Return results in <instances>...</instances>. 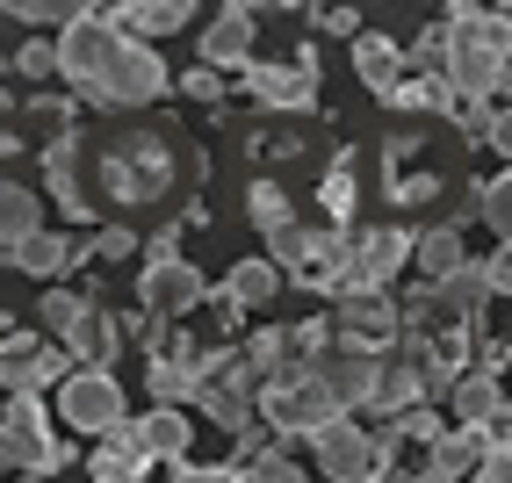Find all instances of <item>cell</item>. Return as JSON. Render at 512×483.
Segmentation results:
<instances>
[{
    "label": "cell",
    "mask_w": 512,
    "mask_h": 483,
    "mask_svg": "<svg viewBox=\"0 0 512 483\" xmlns=\"http://www.w3.org/2000/svg\"><path fill=\"white\" fill-rule=\"evenodd\" d=\"M58 73L87 87L109 109H145L166 94V58L138 37H123L109 15H73L58 29Z\"/></svg>",
    "instance_id": "obj_1"
},
{
    "label": "cell",
    "mask_w": 512,
    "mask_h": 483,
    "mask_svg": "<svg viewBox=\"0 0 512 483\" xmlns=\"http://www.w3.org/2000/svg\"><path fill=\"white\" fill-rule=\"evenodd\" d=\"M512 65V15H455L448 29V87L455 101H484L491 87H505Z\"/></svg>",
    "instance_id": "obj_2"
},
{
    "label": "cell",
    "mask_w": 512,
    "mask_h": 483,
    "mask_svg": "<svg viewBox=\"0 0 512 483\" xmlns=\"http://www.w3.org/2000/svg\"><path fill=\"white\" fill-rule=\"evenodd\" d=\"M260 419L275 426V433H303V440H318L332 419H347V404L332 397V383L318 368H282L275 383H267L260 397Z\"/></svg>",
    "instance_id": "obj_3"
},
{
    "label": "cell",
    "mask_w": 512,
    "mask_h": 483,
    "mask_svg": "<svg viewBox=\"0 0 512 483\" xmlns=\"http://www.w3.org/2000/svg\"><path fill=\"white\" fill-rule=\"evenodd\" d=\"M0 469H29V476L65 469V447L51 440L44 397H8V419H0Z\"/></svg>",
    "instance_id": "obj_4"
},
{
    "label": "cell",
    "mask_w": 512,
    "mask_h": 483,
    "mask_svg": "<svg viewBox=\"0 0 512 483\" xmlns=\"http://www.w3.org/2000/svg\"><path fill=\"white\" fill-rule=\"evenodd\" d=\"M58 419L73 426V433H101L109 440L123 426V390H116V375L109 368H73L58 383Z\"/></svg>",
    "instance_id": "obj_5"
},
{
    "label": "cell",
    "mask_w": 512,
    "mask_h": 483,
    "mask_svg": "<svg viewBox=\"0 0 512 483\" xmlns=\"http://www.w3.org/2000/svg\"><path fill=\"white\" fill-rule=\"evenodd\" d=\"M109 447L123 462H174L181 469V455H188V419L181 411H145V419H123L116 433H109Z\"/></svg>",
    "instance_id": "obj_6"
},
{
    "label": "cell",
    "mask_w": 512,
    "mask_h": 483,
    "mask_svg": "<svg viewBox=\"0 0 512 483\" xmlns=\"http://www.w3.org/2000/svg\"><path fill=\"white\" fill-rule=\"evenodd\" d=\"M246 87H253V94H260L275 116H289V109H311V101H318V58H311V51H303V58H253Z\"/></svg>",
    "instance_id": "obj_7"
},
{
    "label": "cell",
    "mask_w": 512,
    "mask_h": 483,
    "mask_svg": "<svg viewBox=\"0 0 512 483\" xmlns=\"http://www.w3.org/2000/svg\"><path fill=\"white\" fill-rule=\"evenodd\" d=\"M65 354L51 347L44 332H15L8 347H0V383H8V397H37L44 383H65Z\"/></svg>",
    "instance_id": "obj_8"
},
{
    "label": "cell",
    "mask_w": 512,
    "mask_h": 483,
    "mask_svg": "<svg viewBox=\"0 0 512 483\" xmlns=\"http://www.w3.org/2000/svg\"><path fill=\"white\" fill-rule=\"evenodd\" d=\"M311 462H318L332 483H361V476H383V469H390L383 455H375V440H368L354 419H332V426L311 440Z\"/></svg>",
    "instance_id": "obj_9"
},
{
    "label": "cell",
    "mask_w": 512,
    "mask_h": 483,
    "mask_svg": "<svg viewBox=\"0 0 512 483\" xmlns=\"http://www.w3.org/2000/svg\"><path fill=\"white\" fill-rule=\"evenodd\" d=\"M253 37H260V29H253V8H224L210 29H202V73H253Z\"/></svg>",
    "instance_id": "obj_10"
},
{
    "label": "cell",
    "mask_w": 512,
    "mask_h": 483,
    "mask_svg": "<svg viewBox=\"0 0 512 483\" xmlns=\"http://www.w3.org/2000/svg\"><path fill=\"white\" fill-rule=\"evenodd\" d=\"M138 296H145V310H152V325H159V318H181V310L202 303V274H195L188 260H174V253H152Z\"/></svg>",
    "instance_id": "obj_11"
},
{
    "label": "cell",
    "mask_w": 512,
    "mask_h": 483,
    "mask_svg": "<svg viewBox=\"0 0 512 483\" xmlns=\"http://www.w3.org/2000/svg\"><path fill=\"white\" fill-rule=\"evenodd\" d=\"M404 260H412V238H404V231H368L361 238V246L347 253V289L361 296H375V289H390V274L404 267Z\"/></svg>",
    "instance_id": "obj_12"
},
{
    "label": "cell",
    "mask_w": 512,
    "mask_h": 483,
    "mask_svg": "<svg viewBox=\"0 0 512 483\" xmlns=\"http://www.w3.org/2000/svg\"><path fill=\"white\" fill-rule=\"evenodd\" d=\"M311 368L332 383L339 404H375V383H383V361H375L368 347H332V354H318Z\"/></svg>",
    "instance_id": "obj_13"
},
{
    "label": "cell",
    "mask_w": 512,
    "mask_h": 483,
    "mask_svg": "<svg viewBox=\"0 0 512 483\" xmlns=\"http://www.w3.org/2000/svg\"><path fill=\"white\" fill-rule=\"evenodd\" d=\"M109 22L123 29V37H174V29H188V0H123V8H109Z\"/></svg>",
    "instance_id": "obj_14"
},
{
    "label": "cell",
    "mask_w": 512,
    "mask_h": 483,
    "mask_svg": "<svg viewBox=\"0 0 512 483\" xmlns=\"http://www.w3.org/2000/svg\"><path fill=\"white\" fill-rule=\"evenodd\" d=\"M491 447H498V440H491L484 426H455V433H440V440H433V469L462 483L469 469H484V455H491Z\"/></svg>",
    "instance_id": "obj_15"
},
{
    "label": "cell",
    "mask_w": 512,
    "mask_h": 483,
    "mask_svg": "<svg viewBox=\"0 0 512 483\" xmlns=\"http://www.w3.org/2000/svg\"><path fill=\"white\" fill-rule=\"evenodd\" d=\"M44 231V202L37 195H29L22 181H0V246H29V238H37Z\"/></svg>",
    "instance_id": "obj_16"
},
{
    "label": "cell",
    "mask_w": 512,
    "mask_h": 483,
    "mask_svg": "<svg viewBox=\"0 0 512 483\" xmlns=\"http://www.w3.org/2000/svg\"><path fill=\"white\" fill-rule=\"evenodd\" d=\"M267 296H282V267L275 260H238L231 282H224V318H238L246 303H267Z\"/></svg>",
    "instance_id": "obj_17"
},
{
    "label": "cell",
    "mask_w": 512,
    "mask_h": 483,
    "mask_svg": "<svg viewBox=\"0 0 512 483\" xmlns=\"http://www.w3.org/2000/svg\"><path fill=\"white\" fill-rule=\"evenodd\" d=\"M397 65H404V51L390 44V37H375V29H361V37H354V73L375 87V94H397Z\"/></svg>",
    "instance_id": "obj_18"
},
{
    "label": "cell",
    "mask_w": 512,
    "mask_h": 483,
    "mask_svg": "<svg viewBox=\"0 0 512 483\" xmlns=\"http://www.w3.org/2000/svg\"><path fill=\"white\" fill-rule=\"evenodd\" d=\"M15 267H22V274H44V282H51V274H65V267H73V238L37 231L29 246H15Z\"/></svg>",
    "instance_id": "obj_19"
},
{
    "label": "cell",
    "mask_w": 512,
    "mask_h": 483,
    "mask_svg": "<svg viewBox=\"0 0 512 483\" xmlns=\"http://www.w3.org/2000/svg\"><path fill=\"white\" fill-rule=\"evenodd\" d=\"M390 109H412V116H448V109H455V87H448V73H440V80H397Z\"/></svg>",
    "instance_id": "obj_20"
},
{
    "label": "cell",
    "mask_w": 512,
    "mask_h": 483,
    "mask_svg": "<svg viewBox=\"0 0 512 483\" xmlns=\"http://www.w3.org/2000/svg\"><path fill=\"white\" fill-rule=\"evenodd\" d=\"M412 260H419L426 274H440V282H448V274H462V267H469V260H462V238H455L448 224H440V231H426L419 246H412Z\"/></svg>",
    "instance_id": "obj_21"
},
{
    "label": "cell",
    "mask_w": 512,
    "mask_h": 483,
    "mask_svg": "<svg viewBox=\"0 0 512 483\" xmlns=\"http://www.w3.org/2000/svg\"><path fill=\"white\" fill-rule=\"evenodd\" d=\"M246 210H253V224L275 238V231H296V210H289V195L275 188V181H253L246 188Z\"/></svg>",
    "instance_id": "obj_22"
},
{
    "label": "cell",
    "mask_w": 512,
    "mask_h": 483,
    "mask_svg": "<svg viewBox=\"0 0 512 483\" xmlns=\"http://www.w3.org/2000/svg\"><path fill=\"white\" fill-rule=\"evenodd\" d=\"M73 159H80V145H73V137H58V145H51V159H44V166H51V195H58V202H65V210H73V217H80V181H73Z\"/></svg>",
    "instance_id": "obj_23"
},
{
    "label": "cell",
    "mask_w": 512,
    "mask_h": 483,
    "mask_svg": "<svg viewBox=\"0 0 512 483\" xmlns=\"http://www.w3.org/2000/svg\"><path fill=\"white\" fill-rule=\"evenodd\" d=\"M188 390H202V368H195V361H188V368L152 361V397H159V411H174V397H188Z\"/></svg>",
    "instance_id": "obj_24"
},
{
    "label": "cell",
    "mask_w": 512,
    "mask_h": 483,
    "mask_svg": "<svg viewBox=\"0 0 512 483\" xmlns=\"http://www.w3.org/2000/svg\"><path fill=\"white\" fill-rule=\"evenodd\" d=\"M87 325V303L73 296V289H44V332H58V339H73Z\"/></svg>",
    "instance_id": "obj_25"
},
{
    "label": "cell",
    "mask_w": 512,
    "mask_h": 483,
    "mask_svg": "<svg viewBox=\"0 0 512 483\" xmlns=\"http://www.w3.org/2000/svg\"><path fill=\"white\" fill-rule=\"evenodd\" d=\"M246 483H311V469H303V462H289L282 447H260V455H253V469H246Z\"/></svg>",
    "instance_id": "obj_26"
},
{
    "label": "cell",
    "mask_w": 512,
    "mask_h": 483,
    "mask_svg": "<svg viewBox=\"0 0 512 483\" xmlns=\"http://www.w3.org/2000/svg\"><path fill=\"white\" fill-rule=\"evenodd\" d=\"M412 397H419V375L390 361V368H383V383H375V404H368V411H404Z\"/></svg>",
    "instance_id": "obj_27"
},
{
    "label": "cell",
    "mask_w": 512,
    "mask_h": 483,
    "mask_svg": "<svg viewBox=\"0 0 512 483\" xmlns=\"http://www.w3.org/2000/svg\"><path fill=\"white\" fill-rule=\"evenodd\" d=\"M455 411H462V426H484V419H498V411H505V397H498V383H462Z\"/></svg>",
    "instance_id": "obj_28"
},
{
    "label": "cell",
    "mask_w": 512,
    "mask_h": 483,
    "mask_svg": "<svg viewBox=\"0 0 512 483\" xmlns=\"http://www.w3.org/2000/svg\"><path fill=\"white\" fill-rule=\"evenodd\" d=\"M484 224L505 238V246H512V166H505V174L484 188Z\"/></svg>",
    "instance_id": "obj_29"
},
{
    "label": "cell",
    "mask_w": 512,
    "mask_h": 483,
    "mask_svg": "<svg viewBox=\"0 0 512 483\" xmlns=\"http://www.w3.org/2000/svg\"><path fill=\"white\" fill-rule=\"evenodd\" d=\"M325 210H332V217H347V210H354V152H339L332 181H325Z\"/></svg>",
    "instance_id": "obj_30"
},
{
    "label": "cell",
    "mask_w": 512,
    "mask_h": 483,
    "mask_svg": "<svg viewBox=\"0 0 512 483\" xmlns=\"http://www.w3.org/2000/svg\"><path fill=\"white\" fill-rule=\"evenodd\" d=\"M65 347H80V354H94V361H101V354H116V325H109V318H94V310H87V325H80L73 339H65Z\"/></svg>",
    "instance_id": "obj_31"
},
{
    "label": "cell",
    "mask_w": 512,
    "mask_h": 483,
    "mask_svg": "<svg viewBox=\"0 0 512 483\" xmlns=\"http://www.w3.org/2000/svg\"><path fill=\"white\" fill-rule=\"evenodd\" d=\"M8 15H15V22H73V15H87V8H65V0H8Z\"/></svg>",
    "instance_id": "obj_32"
},
{
    "label": "cell",
    "mask_w": 512,
    "mask_h": 483,
    "mask_svg": "<svg viewBox=\"0 0 512 483\" xmlns=\"http://www.w3.org/2000/svg\"><path fill=\"white\" fill-rule=\"evenodd\" d=\"M347 332H375V339H383V332H390V310L375 303V296H368V303L354 296V303H347Z\"/></svg>",
    "instance_id": "obj_33"
},
{
    "label": "cell",
    "mask_w": 512,
    "mask_h": 483,
    "mask_svg": "<svg viewBox=\"0 0 512 483\" xmlns=\"http://www.w3.org/2000/svg\"><path fill=\"white\" fill-rule=\"evenodd\" d=\"M174 483H246V469H224V462H202V469H195V462H181Z\"/></svg>",
    "instance_id": "obj_34"
},
{
    "label": "cell",
    "mask_w": 512,
    "mask_h": 483,
    "mask_svg": "<svg viewBox=\"0 0 512 483\" xmlns=\"http://www.w3.org/2000/svg\"><path fill=\"white\" fill-rule=\"evenodd\" d=\"M202 404H210V419H217V426H231V433L246 426V404H238L231 390H202Z\"/></svg>",
    "instance_id": "obj_35"
},
{
    "label": "cell",
    "mask_w": 512,
    "mask_h": 483,
    "mask_svg": "<svg viewBox=\"0 0 512 483\" xmlns=\"http://www.w3.org/2000/svg\"><path fill=\"white\" fill-rule=\"evenodd\" d=\"M476 483H512V440H498L491 455H484V469H476Z\"/></svg>",
    "instance_id": "obj_36"
},
{
    "label": "cell",
    "mask_w": 512,
    "mask_h": 483,
    "mask_svg": "<svg viewBox=\"0 0 512 483\" xmlns=\"http://www.w3.org/2000/svg\"><path fill=\"white\" fill-rule=\"evenodd\" d=\"M22 73L37 80V73H58V44H22Z\"/></svg>",
    "instance_id": "obj_37"
},
{
    "label": "cell",
    "mask_w": 512,
    "mask_h": 483,
    "mask_svg": "<svg viewBox=\"0 0 512 483\" xmlns=\"http://www.w3.org/2000/svg\"><path fill=\"white\" fill-rule=\"evenodd\" d=\"M484 137H491V152H498V159L512 166V109H498V116L484 123Z\"/></svg>",
    "instance_id": "obj_38"
},
{
    "label": "cell",
    "mask_w": 512,
    "mask_h": 483,
    "mask_svg": "<svg viewBox=\"0 0 512 483\" xmlns=\"http://www.w3.org/2000/svg\"><path fill=\"white\" fill-rule=\"evenodd\" d=\"M130 246H138V238H130V231H101V238H87L80 253H109V260H123Z\"/></svg>",
    "instance_id": "obj_39"
},
{
    "label": "cell",
    "mask_w": 512,
    "mask_h": 483,
    "mask_svg": "<svg viewBox=\"0 0 512 483\" xmlns=\"http://www.w3.org/2000/svg\"><path fill=\"white\" fill-rule=\"evenodd\" d=\"M397 433H412V440H440V419L433 411H404V426Z\"/></svg>",
    "instance_id": "obj_40"
},
{
    "label": "cell",
    "mask_w": 512,
    "mask_h": 483,
    "mask_svg": "<svg viewBox=\"0 0 512 483\" xmlns=\"http://www.w3.org/2000/svg\"><path fill=\"white\" fill-rule=\"evenodd\" d=\"M484 289H505V296H512V246H505V253L484 267Z\"/></svg>",
    "instance_id": "obj_41"
},
{
    "label": "cell",
    "mask_w": 512,
    "mask_h": 483,
    "mask_svg": "<svg viewBox=\"0 0 512 483\" xmlns=\"http://www.w3.org/2000/svg\"><path fill=\"white\" fill-rule=\"evenodd\" d=\"M181 87H188V101H217V87H224V80H217V73H188Z\"/></svg>",
    "instance_id": "obj_42"
},
{
    "label": "cell",
    "mask_w": 512,
    "mask_h": 483,
    "mask_svg": "<svg viewBox=\"0 0 512 483\" xmlns=\"http://www.w3.org/2000/svg\"><path fill=\"white\" fill-rule=\"evenodd\" d=\"M318 22H325V29H332V37H361V22H354V15H347V8H332V15H318Z\"/></svg>",
    "instance_id": "obj_43"
},
{
    "label": "cell",
    "mask_w": 512,
    "mask_h": 483,
    "mask_svg": "<svg viewBox=\"0 0 512 483\" xmlns=\"http://www.w3.org/2000/svg\"><path fill=\"white\" fill-rule=\"evenodd\" d=\"M412 483H455V476H440V469H426V476H412Z\"/></svg>",
    "instance_id": "obj_44"
},
{
    "label": "cell",
    "mask_w": 512,
    "mask_h": 483,
    "mask_svg": "<svg viewBox=\"0 0 512 483\" xmlns=\"http://www.w3.org/2000/svg\"><path fill=\"white\" fill-rule=\"evenodd\" d=\"M109 483H145V476H109Z\"/></svg>",
    "instance_id": "obj_45"
},
{
    "label": "cell",
    "mask_w": 512,
    "mask_h": 483,
    "mask_svg": "<svg viewBox=\"0 0 512 483\" xmlns=\"http://www.w3.org/2000/svg\"><path fill=\"white\" fill-rule=\"evenodd\" d=\"M505 87H512V65H505Z\"/></svg>",
    "instance_id": "obj_46"
}]
</instances>
